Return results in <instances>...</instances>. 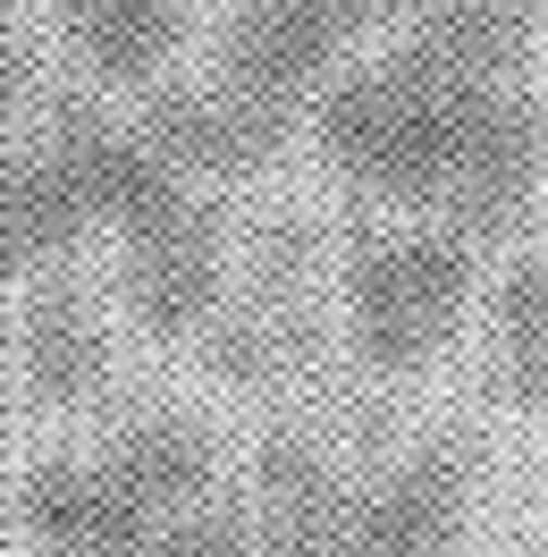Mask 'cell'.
I'll return each mask as SVG.
<instances>
[{
  "mask_svg": "<svg viewBox=\"0 0 548 557\" xmlns=\"http://www.w3.org/2000/svg\"><path fill=\"white\" fill-rule=\"evenodd\" d=\"M170 177L177 170L144 144L127 110L94 94H60L42 110V127L0 136V278L60 271L94 228L136 220Z\"/></svg>",
  "mask_w": 548,
  "mask_h": 557,
  "instance_id": "3957f363",
  "label": "cell"
},
{
  "mask_svg": "<svg viewBox=\"0 0 548 557\" xmlns=\"http://www.w3.org/2000/svg\"><path fill=\"white\" fill-rule=\"evenodd\" d=\"M473 498V431H422L379 465H346L304 422H278L253 448V532L271 557H456Z\"/></svg>",
  "mask_w": 548,
  "mask_h": 557,
  "instance_id": "7a4b0ae2",
  "label": "cell"
},
{
  "mask_svg": "<svg viewBox=\"0 0 548 557\" xmlns=\"http://www.w3.org/2000/svg\"><path fill=\"white\" fill-rule=\"evenodd\" d=\"M102 448H110V465L144 490V507L161 523L228 498V482H220V431H211L203 414H186V406H127V414L102 431Z\"/></svg>",
  "mask_w": 548,
  "mask_h": 557,
  "instance_id": "30bf717a",
  "label": "cell"
},
{
  "mask_svg": "<svg viewBox=\"0 0 548 557\" xmlns=\"http://www.w3.org/2000/svg\"><path fill=\"white\" fill-rule=\"evenodd\" d=\"M76 69L110 94H152L195 42V0H42Z\"/></svg>",
  "mask_w": 548,
  "mask_h": 557,
  "instance_id": "9c48e42d",
  "label": "cell"
},
{
  "mask_svg": "<svg viewBox=\"0 0 548 557\" xmlns=\"http://www.w3.org/2000/svg\"><path fill=\"white\" fill-rule=\"evenodd\" d=\"M245 278V237L228 220V195L220 186H195V177H170L136 220L110 228V287L144 338H203L211 321L228 313Z\"/></svg>",
  "mask_w": 548,
  "mask_h": 557,
  "instance_id": "8992f818",
  "label": "cell"
},
{
  "mask_svg": "<svg viewBox=\"0 0 548 557\" xmlns=\"http://www.w3.org/2000/svg\"><path fill=\"white\" fill-rule=\"evenodd\" d=\"M9 363H17V388L51 406V414H76L110 388V313L102 287L76 271H42L26 287V305L9 321Z\"/></svg>",
  "mask_w": 548,
  "mask_h": 557,
  "instance_id": "ba28073f",
  "label": "cell"
},
{
  "mask_svg": "<svg viewBox=\"0 0 548 557\" xmlns=\"http://www.w3.org/2000/svg\"><path fill=\"white\" fill-rule=\"evenodd\" d=\"M540 35V0H413L321 85L312 152L372 211L507 228L548 186Z\"/></svg>",
  "mask_w": 548,
  "mask_h": 557,
  "instance_id": "6da1fadb",
  "label": "cell"
},
{
  "mask_svg": "<svg viewBox=\"0 0 548 557\" xmlns=\"http://www.w3.org/2000/svg\"><path fill=\"white\" fill-rule=\"evenodd\" d=\"M532 557H548V532H540V541H532Z\"/></svg>",
  "mask_w": 548,
  "mask_h": 557,
  "instance_id": "4fadbf2b",
  "label": "cell"
},
{
  "mask_svg": "<svg viewBox=\"0 0 548 557\" xmlns=\"http://www.w3.org/2000/svg\"><path fill=\"white\" fill-rule=\"evenodd\" d=\"M489 237L456 220H406V211H354L338 228V321L372 381H413L456 338L464 305L481 296Z\"/></svg>",
  "mask_w": 548,
  "mask_h": 557,
  "instance_id": "277c9868",
  "label": "cell"
},
{
  "mask_svg": "<svg viewBox=\"0 0 548 557\" xmlns=\"http://www.w3.org/2000/svg\"><path fill=\"white\" fill-rule=\"evenodd\" d=\"M406 9L413 0H220L195 69L296 144L312 127L321 85L354 60V42L397 26Z\"/></svg>",
  "mask_w": 548,
  "mask_h": 557,
  "instance_id": "5b68a950",
  "label": "cell"
},
{
  "mask_svg": "<svg viewBox=\"0 0 548 557\" xmlns=\"http://www.w3.org/2000/svg\"><path fill=\"white\" fill-rule=\"evenodd\" d=\"M35 94H42V60H35V35H26V9L0 0V136L35 110Z\"/></svg>",
  "mask_w": 548,
  "mask_h": 557,
  "instance_id": "7c38bea8",
  "label": "cell"
},
{
  "mask_svg": "<svg viewBox=\"0 0 548 557\" xmlns=\"http://www.w3.org/2000/svg\"><path fill=\"white\" fill-rule=\"evenodd\" d=\"M481 305H489V355L507 397L548 422V245H514Z\"/></svg>",
  "mask_w": 548,
  "mask_h": 557,
  "instance_id": "8fae6325",
  "label": "cell"
},
{
  "mask_svg": "<svg viewBox=\"0 0 548 557\" xmlns=\"http://www.w3.org/2000/svg\"><path fill=\"white\" fill-rule=\"evenodd\" d=\"M9 516L26 523V541L42 557H76V549H136L161 532V516L144 507V490L110 465V448H68V456H42L17 473L9 490Z\"/></svg>",
  "mask_w": 548,
  "mask_h": 557,
  "instance_id": "52a82bcc",
  "label": "cell"
}]
</instances>
